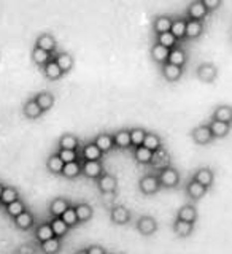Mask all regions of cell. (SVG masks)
Wrapping results in <instances>:
<instances>
[{"label": "cell", "mask_w": 232, "mask_h": 254, "mask_svg": "<svg viewBox=\"0 0 232 254\" xmlns=\"http://www.w3.org/2000/svg\"><path fill=\"white\" fill-rule=\"evenodd\" d=\"M156 175H157L159 183H161V188H170L172 189V188H177L178 183H180V173L173 165L162 167V169H159L156 172Z\"/></svg>", "instance_id": "1"}, {"label": "cell", "mask_w": 232, "mask_h": 254, "mask_svg": "<svg viewBox=\"0 0 232 254\" xmlns=\"http://www.w3.org/2000/svg\"><path fill=\"white\" fill-rule=\"evenodd\" d=\"M159 189H161V183H159L156 173H145L139 180V190L143 195H153L159 192Z\"/></svg>", "instance_id": "2"}, {"label": "cell", "mask_w": 232, "mask_h": 254, "mask_svg": "<svg viewBox=\"0 0 232 254\" xmlns=\"http://www.w3.org/2000/svg\"><path fill=\"white\" fill-rule=\"evenodd\" d=\"M196 76L204 83H213L218 78V67L213 62H202L196 68Z\"/></svg>", "instance_id": "3"}, {"label": "cell", "mask_w": 232, "mask_h": 254, "mask_svg": "<svg viewBox=\"0 0 232 254\" xmlns=\"http://www.w3.org/2000/svg\"><path fill=\"white\" fill-rule=\"evenodd\" d=\"M95 185H97V189L102 194H115L118 189V178L108 172H103L100 177L95 180Z\"/></svg>", "instance_id": "4"}, {"label": "cell", "mask_w": 232, "mask_h": 254, "mask_svg": "<svg viewBox=\"0 0 232 254\" xmlns=\"http://www.w3.org/2000/svg\"><path fill=\"white\" fill-rule=\"evenodd\" d=\"M189 135H191V138H193V141L197 143V145H209V143H212L215 140L207 124L196 126L194 129L189 132Z\"/></svg>", "instance_id": "5"}, {"label": "cell", "mask_w": 232, "mask_h": 254, "mask_svg": "<svg viewBox=\"0 0 232 254\" xmlns=\"http://www.w3.org/2000/svg\"><path fill=\"white\" fill-rule=\"evenodd\" d=\"M35 46L40 48V50H43L50 54H56V50H58V42H56V38L53 34L50 32H42V34L37 35V40H35Z\"/></svg>", "instance_id": "6"}, {"label": "cell", "mask_w": 232, "mask_h": 254, "mask_svg": "<svg viewBox=\"0 0 232 254\" xmlns=\"http://www.w3.org/2000/svg\"><path fill=\"white\" fill-rule=\"evenodd\" d=\"M105 172L102 161H83L81 162V175H84L86 178L97 180L100 175Z\"/></svg>", "instance_id": "7"}, {"label": "cell", "mask_w": 232, "mask_h": 254, "mask_svg": "<svg viewBox=\"0 0 232 254\" xmlns=\"http://www.w3.org/2000/svg\"><path fill=\"white\" fill-rule=\"evenodd\" d=\"M110 219L118 226H124L132 219L131 210H127L124 205H113L110 208Z\"/></svg>", "instance_id": "8"}, {"label": "cell", "mask_w": 232, "mask_h": 254, "mask_svg": "<svg viewBox=\"0 0 232 254\" xmlns=\"http://www.w3.org/2000/svg\"><path fill=\"white\" fill-rule=\"evenodd\" d=\"M209 16V11L205 10V6L202 3V0H194L186 6V16L185 18L189 19H196V21H202Z\"/></svg>", "instance_id": "9"}, {"label": "cell", "mask_w": 232, "mask_h": 254, "mask_svg": "<svg viewBox=\"0 0 232 254\" xmlns=\"http://www.w3.org/2000/svg\"><path fill=\"white\" fill-rule=\"evenodd\" d=\"M135 227H137V230L145 237H150L156 234L157 230V221L153 218V216H148V214H145V216H140L137 224H135Z\"/></svg>", "instance_id": "10"}, {"label": "cell", "mask_w": 232, "mask_h": 254, "mask_svg": "<svg viewBox=\"0 0 232 254\" xmlns=\"http://www.w3.org/2000/svg\"><path fill=\"white\" fill-rule=\"evenodd\" d=\"M92 143L97 146L103 154L110 153L111 149L115 148V141H113V135L108 132H99L95 137L92 138Z\"/></svg>", "instance_id": "11"}, {"label": "cell", "mask_w": 232, "mask_h": 254, "mask_svg": "<svg viewBox=\"0 0 232 254\" xmlns=\"http://www.w3.org/2000/svg\"><path fill=\"white\" fill-rule=\"evenodd\" d=\"M191 178H193L194 181H197L199 185H202L204 188L209 189L213 185L215 175H213V170L210 169V167H201V169H197L193 173V177Z\"/></svg>", "instance_id": "12"}, {"label": "cell", "mask_w": 232, "mask_h": 254, "mask_svg": "<svg viewBox=\"0 0 232 254\" xmlns=\"http://www.w3.org/2000/svg\"><path fill=\"white\" fill-rule=\"evenodd\" d=\"M161 73H162L165 81L175 83L183 76V67H178V65H173V64L165 62L161 65Z\"/></svg>", "instance_id": "13"}, {"label": "cell", "mask_w": 232, "mask_h": 254, "mask_svg": "<svg viewBox=\"0 0 232 254\" xmlns=\"http://www.w3.org/2000/svg\"><path fill=\"white\" fill-rule=\"evenodd\" d=\"M13 224L18 227L19 230H29L34 227L35 224V216L30 210H24L21 214H18L16 218H13Z\"/></svg>", "instance_id": "14"}, {"label": "cell", "mask_w": 232, "mask_h": 254, "mask_svg": "<svg viewBox=\"0 0 232 254\" xmlns=\"http://www.w3.org/2000/svg\"><path fill=\"white\" fill-rule=\"evenodd\" d=\"M74 203H72L69 198H66V197H54L53 200H51V203H50V214L53 218H59L61 214L66 211L69 206H72Z\"/></svg>", "instance_id": "15"}, {"label": "cell", "mask_w": 232, "mask_h": 254, "mask_svg": "<svg viewBox=\"0 0 232 254\" xmlns=\"http://www.w3.org/2000/svg\"><path fill=\"white\" fill-rule=\"evenodd\" d=\"M202 34H204V22H202V21H196V19H189V18H186L185 38L197 40Z\"/></svg>", "instance_id": "16"}, {"label": "cell", "mask_w": 232, "mask_h": 254, "mask_svg": "<svg viewBox=\"0 0 232 254\" xmlns=\"http://www.w3.org/2000/svg\"><path fill=\"white\" fill-rule=\"evenodd\" d=\"M53 59L56 61V64L59 65V68L62 70V73L66 75L69 71L74 68V56L67 51H61V53H56L53 56Z\"/></svg>", "instance_id": "17"}, {"label": "cell", "mask_w": 232, "mask_h": 254, "mask_svg": "<svg viewBox=\"0 0 232 254\" xmlns=\"http://www.w3.org/2000/svg\"><path fill=\"white\" fill-rule=\"evenodd\" d=\"M177 219H181V221H185V222H189V224H194V222L199 219L197 208H196L194 205H191V203L183 205L181 208L177 211Z\"/></svg>", "instance_id": "18"}, {"label": "cell", "mask_w": 232, "mask_h": 254, "mask_svg": "<svg viewBox=\"0 0 232 254\" xmlns=\"http://www.w3.org/2000/svg\"><path fill=\"white\" fill-rule=\"evenodd\" d=\"M185 192L191 200H199V198H202L207 194V188H204L202 185H199L197 181L191 178L185 186Z\"/></svg>", "instance_id": "19"}, {"label": "cell", "mask_w": 232, "mask_h": 254, "mask_svg": "<svg viewBox=\"0 0 232 254\" xmlns=\"http://www.w3.org/2000/svg\"><path fill=\"white\" fill-rule=\"evenodd\" d=\"M81 156L84 161H102L105 154H103L92 141H87L81 146Z\"/></svg>", "instance_id": "20"}, {"label": "cell", "mask_w": 232, "mask_h": 254, "mask_svg": "<svg viewBox=\"0 0 232 254\" xmlns=\"http://www.w3.org/2000/svg\"><path fill=\"white\" fill-rule=\"evenodd\" d=\"M156 170L162 169V167H167V165H172L170 164V154L167 153L165 148H159L156 151H153V159H151V164Z\"/></svg>", "instance_id": "21"}, {"label": "cell", "mask_w": 232, "mask_h": 254, "mask_svg": "<svg viewBox=\"0 0 232 254\" xmlns=\"http://www.w3.org/2000/svg\"><path fill=\"white\" fill-rule=\"evenodd\" d=\"M75 208V214H77V219H78V224H83V222H87L94 214V208L86 202H79L74 205Z\"/></svg>", "instance_id": "22"}, {"label": "cell", "mask_w": 232, "mask_h": 254, "mask_svg": "<svg viewBox=\"0 0 232 254\" xmlns=\"http://www.w3.org/2000/svg\"><path fill=\"white\" fill-rule=\"evenodd\" d=\"M207 126H209V129H210V132L213 135V138H223V137H226V135L231 132V124L217 121V119H210V121L207 123Z\"/></svg>", "instance_id": "23"}, {"label": "cell", "mask_w": 232, "mask_h": 254, "mask_svg": "<svg viewBox=\"0 0 232 254\" xmlns=\"http://www.w3.org/2000/svg\"><path fill=\"white\" fill-rule=\"evenodd\" d=\"M42 70H43L45 78H46V79H50V81H58V79H61V78L64 76L62 70L59 68V65L56 64V61H54L53 58H51L50 62H46V64H45V65L42 67Z\"/></svg>", "instance_id": "24"}, {"label": "cell", "mask_w": 232, "mask_h": 254, "mask_svg": "<svg viewBox=\"0 0 232 254\" xmlns=\"http://www.w3.org/2000/svg\"><path fill=\"white\" fill-rule=\"evenodd\" d=\"M78 146H79V138L72 132L62 133L58 140V149H78Z\"/></svg>", "instance_id": "25"}, {"label": "cell", "mask_w": 232, "mask_h": 254, "mask_svg": "<svg viewBox=\"0 0 232 254\" xmlns=\"http://www.w3.org/2000/svg\"><path fill=\"white\" fill-rule=\"evenodd\" d=\"M186 61H188L186 51L183 50L181 46H175L172 50H169V58H167V62L169 64H173V65H178V67H185Z\"/></svg>", "instance_id": "26"}, {"label": "cell", "mask_w": 232, "mask_h": 254, "mask_svg": "<svg viewBox=\"0 0 232 254\" xmlns=\"http://www.w3.org/2000/svg\"><path fill=\"white\" fill-rule=\"evenodd\" d=\"M150 54H151V59H153L156 64L159 65H162V64L167 62V58H169V50H167L165 46L159 45V43H153L150 48Z\"/></svg>", "instance_id": "27"}, {"label": "cell", "mask_w": 232, "mask_h": 254, "mask_svg": "<svg viewBox=\"0 0 232 254\" xmlns=\"http://www.w3.org/2000/svg\"><path fill=\"white\" fill-rule=\"evenodd\" d=\"M34 100L37 102V105L40 107V110L43 111H48V110H51L53 107H54V95L51 94V92H46V91H43V92H38V94H35L34 95Z\"/></svg>", "instance_id": "28"}, {"label": "cell", "mask_w": 232, "mask_h": 254, "mask_svg": "<svg viewBox=\"0 0 232 254\" xmlns=\"http://www.w3.org/2000/svg\"><path fill=\"white\" fill-rule=\"evenodd\" d=\"M22 115L26 116L27 119H38L40 116L43 115V111L40 110V107L37 105V102L34 100V97H32V99H27L26 102H24Z\"/></svg>", "instance_id": "29"}, {"label": "cell", "mask_w": 232, "mask_h": 254, "mask_svg": "<svg viewBox=\"0 0 232 254\" xmlns=\"http://www.w3.org/2000/svg\"><path fill=\"white\" fill-rule=\"evenodd\" d=\"M62 248V240L58 237H53L50 240L42 242L38 245V250L42 251L43 254H58Z\"/></svg>", "instance_id": "30"}, {"label": "cell", "mask_w": 232, "mask_h": 254, "mask_svg": "<svg viewBox=\"0 0 232 254\" xmlns=\"http://www.w3.org/2000/svg\"><path fill=\"white\" fill-rule=\"evenodd\" d=\"M185 27H186V18L185 16H178V18H172V26H170V34L178 40L185 38Z\"/></svg>", "instance_id": "31"}, {"label": "cell", "mask_w": 232, "mask_h": 254, "mask_svg": "<svg viewBox=\"0 0 232 254\" xmlns=\"http://www.w3.org/2000/svg\"><path fill=\"white\" fill-rule=\"evenodd\" d=\"M172 230H173L175 235H178L181 238H186V237H189L191 234H193L194 224H189V222H185V221L175 218L173 224H172Z\"/></svg>", "instance_id": "32"}, {"label": "cell", "mask_w": 232, "mask_h": 254, "mask_svg": "<svg viewBox=\"0 0 232 254\" xmlns=\"http://www.w3.org/2000/svg\"><path fill=\"white\" fill-rule=\"evenodd\" d=\"M113 141L116 148H131V135H129V127L127 129H119L113 133Z\"/></svg>", "instance_id": "33"}, {"label": "cell", "mask_w": 232, "mask_h": 254, "mask_svg": "<svg viewBox=\"0 0 232 254\" xmlns=\"http://www.w3.org/2000/svg\"><path fill=\"white\" fill-rule=\"evenodd\" d=\"M170 26H172V18L170 16H165V14L156 16L155 21H153V30H155L156 35L164 34V32H169Z\"/></svg>", "instance_id": "34"}, {"label": "cell", "mask_w": 232, "mask_h": 254, "mask_svg": "<svg viewBox=\"0 0 232 254\" xmlns=\"http://www.w3.org/2000/svg\"><path fill=\"white\" fill-rule=\"evenodd\" d=\"M61 175H62V177L69 178V180H74V178L79 177V175H81V162H79V161H74V162L64 164Z\"/></svg>", "instance_id": "35"}, {"label": "cell", "mask_w": 232, "mask_h": 254, "mask_svg": "<svg viewBox=\"0 0 232 254\" xmlns=\"http://www.w3.org/2000/svg\"><path fill=\"white\" fill-rule=\"evenodd\" d=\"M212 119H217V121L231 124V121H232V108H231V105H218L217 108L213 110Z\"/></svg>", "instance_id": "36"}, {"label": "cell", "mask_w": 232, "mask_h": 254, "mask_svg": "<svg viewBox=\"0 0 232 254\" xmlns=\"http://www.w3.org/2000/svg\"><path fill=\"white\" fill-rule=\"evenodd\" d=\"M132 156H134V159L139 164L150 165L151 164V159H153V151H150L145 146H135L134 151H132Z\"/></svg>", "instance_id": "37"}, {"label": "cell", "mask_w": 232, "mask_h": 254, "mask_svg": "<svg viewBox=\"0 0 232 254\" xmlns=\"http://www.w3.org/2000/svg\"><path fill=\"white\" fill-rule=\"evenodd\" d=\"M142 146L148 148L150 151H156L159 148H162V138L159 137L156 132H148L145 133V138H143Z\"/></svg>", "instance_id": "38"}, {"label": "cell", "mask_w": 232, "mask_h": 254, "mask_svg": "<svg viewBox=\"0 0 232 254\" xmlns=\"http://www.w3.org/2000/svg\"><path fill=\"white\" fill-rule=\"evenodd\" d=\"M51 58H53V54L46 53V51H43V50H40V48H37V46L32 48L30 59H32V62L35 64V65L43 67L46 62H50V61H51Z\"/></svg>", "instance_id": "39"}, {"label": "cell", "mask_w": 232, "mask_h": 254, "mask_svg": "<svg viewBox=\"0 0 232 254\" xmlns=\"http://www.w3.org/2000/svg\"><path fill=\"white\" fill-rule=\"evenodd\" d=\"M34 237H35V240L37 242H46V240H50V238L54 237L53 234V230H51V226H50V222H42V224H38L35 227V232H34Z\"/></svg>", "instance_id": "40"}, {"label": "cell", "mask_w": 232, "mask_h": 254, "mask_svg": "<svg viewBox=\"0 0 232 254\" xmlns=\"http://www.w3.org/2000/svg\"><path fill=\"white\" fill-rule=\"evenodd\" d=\"M19 197V190L16 189L14 186H3V190H2V195H0V203H2L3 206L11 203L14 200H18Z\"/></svg>", "instance_id": "41"}, {"label": "cell", "mask_w": 232, "mask_h": 254, "mask_svg": "<svg viewBox=\"0 0 232 254\" xmlns=\"http://www.w3.org/2000/svg\"><path fill=\"white\" fill-rule=\"evenodd\" d=\"M46 170L48 172H51V173H54V175H61V172H62V167H64V162L59 159V156L56 154V153H53V154H50L46 157Z\"/></svg>", "instance_id": "42"}, {"label": "cell", "mask_w": 232, "mask_h": 254, "mask_svg": "<svg viewBox=\"0 0 232 254\" xmlns=\"http://www.w3.org/2000/svg\"><path fill=\"white\" fill-rule=\"evenodd\" d=\"M50 226H51V230H53L54 237H58V238L66 237L69 234V229H70L61 218H53L50 221Z\"/></svg>", "instance_id": "43"}, {"label": "cell", "mask_w": 232, "mask_h": 254, "mask_svg": "<svg viewBox=\"0 0 232 254\" xmlns=\"http://www.w3.org/2000/svg\"><path fill=\"white\" fill-rule=\"evenodd\" d=\"M24 210H27V206H26V203H24L22 198H18V200H14V202H11V203L5 205V213H6L11 219L18 216V214H21Z\"/></svg>", "instance_id": "44"}, {"label": "cell", "mask_w": 232, "mask_h": 254, "mask_svg": "<svg viewBox=\"0 0 232 254\" xmlns=\"http://www.w3.org/2000/svg\"><path fill=\"white\" fill-rule=\"evenodd\" d=\"M156 43L165 46L167 50H172V48L178 46V40L175 38V37L170 34V32H164V34H157V35H156Z\"/></svg>", "instance_id": "45"}, {"label": "cell", "mask_w": 232, "mask_h": 254, "mask_svg": "<svg viewBox=\"0 0 232 254\" xmlns=\"http://www.w3.org/2000/svg\"><path fill=\"white\" fill-rule=\"evenodd\" d=\"M147 130L143 127H129V135H131V146H142L143 138H145Z\"/></svg>", "instance_id": "46"}, {"label": "cell", "mask_w": 232, "mask_h": 254, "mask_svg": "<svg viewBox=\"0 0 232 254\" xmlns=\"http://www.w3.org/2000/svg\"><path fill=\"white\" fill-rule=\"evenodd\" d=\"M56 154L59 156V159L64 164L78 161V151L77 149H58L56 151Z\"/></svg>", "instance_id": "47"}, {"label": "cell", "mask_w": 232, "mask_h": 254, "mask_svg": "<svg viewBox=\"0 0 232 254\" xmlns=\"http://www.w3.org/2000/svg\"><path fill=\"white\" fill-rule=\"evenodd\" d=\"M66 224L69 226V227H74V226H77L78 224V219H77V214H75V208H74V205L72 206H69V208L64 211L61 216H59Z\"/></svg>", "instance_id": "48"}, {"label": "cell", "mask_w": 232, "mask_h": 254, "mask_svg": "<svg viewBox=\"0 0 232 254\" xmlns=\"http://www.w3.org/2000/svg\"><path fill=\"white\" fill-rule=\"evenodd\" d=\"M38 248L35 245L32 243H24V245H19L18 250H16V254H37Z\"/></svg>", "instance_id": "49"}, {"label": "cell", "mask_w": 232, "mask_h": 254, "mask_svg": "<svg viewBox=\"0 0 232 254\" xmlns=\"http://www.w3.org/2000/svg\"><path fill=\"white\" fill-rule=\"evenodd\" d=\"M202 3L205 6V10L210 13V11L217 10V8H220L223 5V0H202Z\"/></svg>", "instance_id": "50"}, {"label": "cell", "mask_w": 232, "mask_h": 254, "mask_svg": "<svg viewBox=\"0 0 232 254\" xmlns=\"http://www.w3.org/2000/svg\"><path fill=\"white\" fill-rule=\"evenodd\" d=\"M87 254H107V250L100 245H91L86 248Z\"/></svg>", "instance_id": "51"}, {"label": "cell", "mask_w": 232, "mask_h": 254, "mask_svg": "<svg viewBox=\"0 0 232 254\" xmlns=\"http://www.w3.org/2000/svg\"><path fill=\"white\" fill-rule=\"evenodd\" d=\"M74 254H87V251H86V248H81V250H78V251H75Z\"/></svg>", "instance_id": "52"}, {"label": "cell", "mask_w": 232, "mask_h": 254, "mask_svg": "<svg viewBox=\"0 0 232 254\" xmlns=\"http://www.w3.org/2000/svg\"><path fill=\"white\" fill-rule=\"evenodd\" d=\"M3 186H5V185H2V183H0V195H2V190H3Z\"/></svg>", "instance_id": "53"}]
</instances>
